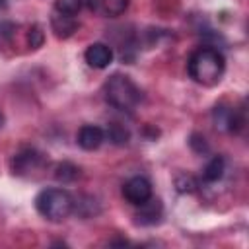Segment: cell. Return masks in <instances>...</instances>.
<instances>
[{"mask_svg":"<svg viewBox=\"0 0 249 249\" xmlns=\"http://www.w3.org/2000/svg\"><path fill=\"white\" fill-rule=\"evenodd\" d=\"M189 76L202 86H214L222 80L226 70V60L220 51L212 47H200L196 49L189 58Z\"/></svg>","mask_w":249,"mask_h":249,"instance_id":"cell-1","label":"cell"},{"mask_svg":"<svg viewBox=\"0 0 249 249\" xmlns=\"http://www.w3.org/2000/svg\"><path fill=\"white\" fill-rule=\"evenodd\" d=\"M35 208L43 218L51 222H62L72 214L74 198L64 189H43L35 196Z\"/></svg>","mask_w":249,"mask_h":249,"instance_id":"cell-2","label":"cell"},{"mask_svg":"<svg viewBox=\"0 0 249 249\" xmlns=\"http://www.w3.org/2000/svg\"><path fill=\"white\" fill-rule=\"evenodd\" d=\"M140 89L138 86L123 74H115L107 80L105 84V99L109 105H113L119 111H132L138 103H140Z\"/></svg>","mask_w":249,"mask_h":249,"instance_id":"cell-3","label":"cell"},{"mask_svg":"<svg viewBox=\"0 0 249 249\" xmlns=\"http://www.w3.org/2000/svg\"><path fill=\"white\" fill-rule=\"evenodd\" d=\"M47 160L41 152L33 148H23L21 152L14 154L12 158V171L16 175H33L45 167Z\"/></svg>","mask_w":249,"mask_h":249,"instance_id":"cell-4","label":"cell"},{"mask_svg":"<svg viewBox=\"0 0 249 249\" xmlns=\"http://www.w3.org/2000/svg\"><path fill=\"white\" fill-rule=\"evenodd\" d=\"M123 196H124L130 204L140 206V204H144V202L152 196V185H150V181H148L146 177H140V175L130 177V179L123 185Z\"/></svg>","mask_w":249,"mask_h":249,"instance_id":"cell-5","label":"cell"},{"mask_svg":"<svg viewBox=\"0 0 249 249\" xmlns=\"http://www.w3.org/2000/svg\"><path fill=\"white\" fill-rule=\"evenodd\" d=\"M212 121L216 124V128L224 130V132H235L241 126L239 113L230 105H216L212 111Z\"/></svg>","mask_w":249,"mask_h":249,"instance_id":"cell-6","label":"cell"},{"mask_svg":"<svg viewBox=\"0 0 249 249\" xmlns=\"http://www.w3.org/2000/svg\"><path fill=\"white\" fill-rule=\"evenodd\" d=\"M86 62L91 68H107L113 62V51L105 43H91L86 49Z\"/></svg>","mask_w":249,"mask_h":249,"instance_id":"cell-7","label":"cell"},{"mask_svg":"<svg viewBox=\"0 0 249 249\" xmlns=\"http://www.w3.org/2000/svg\"><path fill=\"white\" fill-rule=\"evenodd\" d=\"M86 4L93 14L103 18H117L128 8V0H86Z\"/></svg>","mask_w":249,"mask_h":249,"instance_id":"cell-8","label":"cell"},{"mask_svg":"<svg viewBox=\"0 0 249 249\" xmlns=\"http://www.w3.org/2000/svg\"><path fill=\"white\" fill-rule=\"evenodd\" d=\"M76 140H78V146H80V148L91 152V150H97V148L103 144V140H105V130L99 128V126H95V124H84V126L78 130Z\"/></svg>","mask_w":249,"mask_h":249,"instance_id":"cell-9","label":"cell"},{"mask_svg":"<svg viewBox=\"0 0 249 249\" xmlns=\"http://www.w3.org/2000/svg\"><path fill=\"white\" fill-rule=\"evenodd\" d=\"M51 27H53V31H54V35H56L58 39H68V37L74 35V31L78 29V21H76L74 16H68V14H62V12L53 10Z\"/></svg>","mask_w":249,"mask_h":249,"instance_id":"cell-10","label":"cell"},{"mask_svg":"<svg viewBox=\"0 0 249 249\" xmlns=\"http://www.w3.org/2000/svg\"><path fill=\"white\" fill-rule=\"evenodd\" d=\"M160 218H161V202L158 198L150 196L144 204H140V212H138V222L140 224L152 226V224L160 222Z\"/></svg>","mask_w":249,"mask_h":249,"instance_id":"cell-11","label":"cell"},{"mask_svg":"<svg viewBox=\"0 0 249 249\" xmlns=\"http://www.w3.org/2000/svg\"><path fill=\"white\" fill-rule=\"evenodd\" d=\"M224 171H226V161L222 156H214L202 169V179L206 183H216L224 177Z\"/></svg>","mask_w":249,"mask_h":249,"instance_id":"cell-12","label":"cell"},{"mask_svg":"<svg viewBox=\"0 0 249 249\" xmlns=\"http://www.w3.org/2000/svg\"><path fill=\"white\" fill-rule=\"evenodd\" d=\"M78 173H80V169H78L74 163H70V161H62V163L56 165V173H54V177H56L58 181H62V183H68V181H74V179L78 177Z\"/></svg>","mask_w":249,"mask_h":249,"instance_id":"cell-13","label":"cell"},{"mask_svg":"<svg viewBox=\"0 0 249 249\" xmlns=\"http://www.w3.org/2000/svg\"><path fill=\"white\" fill-rule=\"evenodd\" d=\"M107 136H109V140H111L113 144H119V146L126 144V142H128V138H130L128 130H126L123 124H119V123L109 124V128H107Z\"/></svg>","mask_w":249,"mask_h":249,"instance_id":"cell-14","label":"cell"},{"mask_svg":"<svg viewBox=\"0 0 249 249\" xmlns=\"http://www.w3.org/2000/svg\"><path fill=\"white\" fill-rule=\"evenodd\" d=\"M84 0H54V10L68 14V16H76L82 10Z\"/></svg>","mask_w":249,"mask_h":249,"instance_id":"cell-15","label":"cell"},{"mask_svg":"<svg viewBox=\"0 0 249 249\" xmlns=\"http://www.w3.org/2000/svg\"><path fill=\"white\" fill-rule=\"evenodd\" d=\"M175 185H177V191L179 193H193L196 189V181L191 175H185V173L175 179Z\"/></svg>","mask_w":249,"mask_h":249,"instance_id":"cell-16","label":"cell"},{"mask_svg":"<svg viewBox=\"0 0 249 249\" xmlns=\"http://www.w3.org/2000/svg\"><path fill=\"white\" fill-rule=\"evenodd\" d=\"M16 33V25L10 21H0V47L8 45Z\"/></svg>","mask_w":249,"mask_h":249,"instance_id":"cell-17","label":"cell"},{"mask_svg":"<svg viewBox=\"0 0 249 249\" xmlns=\"http://www.w3.org/2000/svg\"><path fill=\"white\" fill-rule=\"evenodd\" d=\"M43 39H45V35H43V31H41V27H39V25H33V27L29 29V33H27L29 47H31V49H39V47L43 45Z\"/></svg>","mask_w":249,"mask_h":249,"instance_id":"cell-18","label":"cell"},{"mask_svg":"<svg viewBox=\"0 0 249 249\" xmlns=\"http://www.w3.org/2000/svg\"><path fill=\"white\" fill-rule=\"evenodd\" d=\"M189 144H191V148H193L196 154L208 152V144L204 142V136H200V134H193L191 140H189Z\"/></svg>","mask_w":249,"mask_h":249,"instance_id":"cell-19","label":"cell"},{"mask_svg":"<svg viewBox=\"0 0 249 249\" xmlns=\"http://www.w3.org/2000/svg\"><path fill=\"white\" fill-rule=\"evenodd\" d=\"M2 124H4V115L0 113V128H2Z\"/></svg>","mask_w":249,"mask_h":249,"instance_id":"cell-20","label":"cell"},{"mask_svg":"<svg viewBox=\"0 0 249 249\" xmlns=\"http://www.w3.org/2000/svg\"><path fill=\"white\" fill-rule=\"evenodd\" d=\"M0 8H6V2L4 0H0Z\"/></svg>","mask_w":249,"mask_h":249,"instance_id":"cell-21","label":"cell"}]
</instances>
